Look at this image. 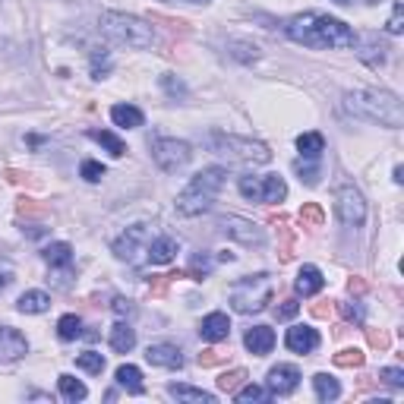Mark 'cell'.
<instances>
[{
	"label": "cell",
	"instance_id": "obj_1",
	"mask_svg": "<svg viewBox=\"0 0 404 404\" xmlns=\"http://www.w3.org/2000/svg\"><path fill=\"white\" fill-rule=\"evenodd\" d=\"M285 32L291 42L303 48H319V51H338V48H354L357 35L347 23L328 16V13H297L285 23Z\"/></svg>",
	"mask_w": 404,
	"mask_h": 404
},
{
	"label": "cell",
	"instance_id": "obj_2",
	"mask_svg": "<svg viewBox=\"0 0 404 404\" xmlns=\"http://www.w3.org/2000/svg\"><path fill=\"white\" fill-rule=\"evenodd\" d=\"M345 107L351 114L363 120H373V124H382L388 130H398L404 124V107L398 95L386 89H357V92H347L345 95Z\"/></svg>",
	"mask_w": 404,
	"mask_h": 404
},
{
	"label": "cell",
	"instance_id": "obj_3",
	"mask_svg": "<svg viewBox=\"0 0 404 404\" xmlns=\"http://www.w3.org/2000/svg\"><path fill=\"white\" fill-rule=\"evenodd\" d=\"M225 180H227L225 167H218V165L202 167L196 177H193L190 184L180 190L177 202H174V206H177V212L184 215V218H193V215L208 212V208H212V202H215V196H218L221 186H225Z\"/></svg>",
	"mask_w": 404,
	"mask_h": 404
},
{
	"label": "cell",
	"instance_id": "obj_4",
	"mask_svg": "<svg viewBox=\"0 0 404 404\" xmlns=\"http://www.w3.org/2000/svg\"><path fill=\"white\" fill-rule=\"evenodd\" d=\"M98 25H101V32H105L111 42L126 44V48L145 51V48H152V44H155V29L145 23V19L130 16V13L105 10V13H101V19H98Z\"/></svg>",
	"mask_w": 404,
	"mask_h": 404
},
{
	"label": "cell",
	"instance_id": "obj_5",
	"mask_svg": "<svg viewBox=\"0 0 404 404\" xmlns=\"http://www.w3.org/2000/svg\"><path fill=\"white\" fill-rule=\"evenodd\" d=\"M272 278L268 275H253V278H244L231 287V307L237 313H262V309L272 303Z\"/></svg>",
	"mask_w": 404,
	"mask_h": 404
},
{
	"label": "cell",
	"instance_id": "obj_6",
	"mask_svg": "<svg viewBox=\"0 0 404 404\" xmlns=\"http://www.w3.org/2000/svg\"><path fill=\"white\" fill-rule=\"evenodd\" d=\"M208 145L218 155H225L227 161H240V165H266V161H272L268 145L253 143V139L227 136V133H215V136L208 139Z\"/></svg>",
	"mask_w": 404,
	"mask_h": 404
},
{
	"label": "cell",
	"instance_id": "obj_7",
	"mask_svg": "<svg viewBox=\"0 0 404 404\" xmlns=\"http://www.w3.org/2000/svg\"><path fill=\"white\" fill-rule=\"evenodd\" d=\"M149 244H152V227L136 221V225H130L114 240V253H117V259L130 262V266H139V262L145 259V253H149Z\"/></svg>",
	"mask_w": 404,
	"mask_h": 404
},
{
	"label": "cell",
	"instance_id": "obj_8",
	"mask_svg": "<svg viewBox=\"0 0 404 404\" xmlns=\"http://www.w3.org/2000/svg\"><path fill=\"white\" fill-rule=\"evenodd\" d=\"M237 186H240V196L253 199V202H281L287 196V184L278 174H266V177L246 174V177H240Z\"/></svg>",
	"mask_w": 404,
	"mask_h": 404
},
{
	"label": "cell",
	"instance_id": "obj_9",
	"mask_svg": "<svg viewBox=\"0 0 404 404\" xmlns=\"http://www.w3.org/2000/svg\"><path fill=\"white\" fill-rule=\"evenodd\" d=\"M152 158L161 171L174 174V171H180V167H186V161L193 158V149H190V143H184V139H155Z\"/></svg>",
	"mask_w": 404,
	"mask_h": 404
},
{
	"label": "cell",
	"instance_id": "obj_10",
	"mask_svg": "<svg viewBox=\"0 0 404 404\" xmlns=\"http://www.w3.org/2000/svg\"><path fill=\"white\" fill-rule=\"evenodd\" d=\"M335 208H338L341 225L347 227H360L367 221V202H363V193L357 186H341L335 193Z\"/></svg>",
	"mask_w": 404,
	"mask_h": 404
},
{
	"label": "cell",
	"instance_id": "obj_11",
	"mask_svg": "<svg viewBox=\"0 0 404 404\" xmlns=\"http://www.w3.org/2000/svg\"><path fill=\"white\" fill-rule=\"evenodd\" d=\"M221 231L227 234V237H234V240H240V244H266V231H262L259 225H253L250 218H240V215H225L221 218Z\"/></svg>",
	"mask_w": 404,
	"mask_h": 404
},
{
	"label": "cell",
	"instance_id": "obj_12",
	"mask_svg": "<svg viewBox=\"0 0 404 404\" xmlns=\"http://www.w3.org/2000/svg\"><path fill=\"white\" fill-rule=\"evenodd\" d=\"M297 386H300V369L291 367V363H278L266 376V388L272 395H291Z\"/></svg>",
	"mask_w": 404,
	"mask_h": 404
},
{
	"label": "cell",
	"instance_id": "obj_13",
	"mask_svg": "<svg viewBox=\"0 0 404 404\" xmlns=\"http://www.w3.org/2000/svg\"><path fill=\"white\" fill-rule=\"evenodd\" d=\"M29 354V341L19 328H10V326H0V363H13L19 357Z\"/></svg>",
	"mask_w": 404,
	"mask_h": 404
},
{
	"label": "cell",
	"instance_id": "obj_14",
	"mask_svg": "<svg viewBox=\"0 0 404 404\" xmlns=\"http://www.w3.org/2000/svg\"><path fill=\"white\" fill-rule=\"evenodd\" d=\"M145 360H149L152 367H165V369H180V367H184V354H180V347L177 345H167V341L149 345Z\"/></svg>",
	"mask_w": 404,
	"mask_h": 404
},
{
	"label": "cell",
	"instance_id": "obj_15",
	"mask_svg": "<svg viewBox=\"0 0 404 404\" xmlns=\"http://www.w3.org/2000/svg\"><path fill=\"white\" fill-rule=\"evenodd\" d=\"M285 345H287V351H294V354H313L316 347H319V335L309 326H294V328H287Z\"/></svg>",
	"mask_w": 404,
	"mask_h": 404
},
{
	"label": "cell",
	"instance_id": "obj_16",
	"mask_svg": "<svg viewBox=\"0 0 404 404\" xmlns=\"http://www.w3.org/2000/svg\"><path fill=\"white\" fill-rule=\"evenodd\" d=\"M199 335H202V341L218 345V341H225L227 335H231V319H227L225 313H208L206 319L199 322Z\"/></svg>",
	"mask_w": 404,
	"mask_h": 404
},
{
	"label": "cell",
	"instance_id": "obj_17",
	"mask_svg": "<svg viewBox=\"0 0 404 404\" xmlns=\"http://www.w3.org/2000/svg\"><path fill=\"white\" fill-rule=\"evenodd\" d=\"M244 345H246V351H250V354L266 357L275 347V332L268 326H253L250 332L244 335Z\"/></svg>",
	"mask_w": 404,
	"mask_h": 404
},
{
	"label": "cell",
	"instance_id": "obj_18",
	"mask_svg": "<svg viewBox=\"0 0 404 404\" xmlns=\"http://www.w3.org/2000/svg\"><path fill=\"white\" fill-rule=\"evenodd\" d=\"M177 240L174 237H152V244H149V253H145V259L152 262V266H167V262L177 256Z\"/></svg>",
	"mask_w": 404,
	"mask_h": 404
},
{
	"label": "cell",
	"instance_id": "obj_19",
	"mask_svg": "<svg viewBox=\"0 0 404 404\" xmlns=\"http://www.w3.org/2000/svg\"><path fill=\"white\" fill-rule=\"evenodd\" d=\"M294 287H297V294H303V297H313V294H319L326 287V278H322V272L316 266H303Z\"/></svg>",
	"mask_w": 404,
	"mask_h": 404
},
{
	"label": "cell",
	"instance_id": "obj_20",
	"mask_svg": "<svg viewBox=\"0 0 404 404\" xmlns=\"http://www.w3.org/2000/svg\"><path fill=\"white\" fill-rule=\"evenodd\" d=\"M114 379H117V386L124 388V392H130V395H143V392H145V386H143V369L133 367V363H124V367H117Z\"/></svg>",
	"mask_w": 404,
	"mask_h": 404
},
{
	"label": "cell",
	"instance_id": "obj_21",
	"mask_svg": "<svg viewBox=\"0 0 404 404\" xmlns=\"http://www.w3.org/2000/svg\"><path fill=\"white\" fill-rule=\"evenodd\" d=\"M167 395L177 401H190V404H215V395L206 392V388H193V386H184V382H174V386H167Z\"/></svg>",
	"mask_w": 404,
	"mask_h": 404
},
{
	"label": "cell",
	"instance_id": "obj_22",
	"mask_svg": "<svg viewBox=\"0 0 404 404\" xmlns=\"http://www.w3.org/2000/svg\"><path fill=\"white\" fill-rule=\"evenodd\" d=\"M111 120L117 126H124V130H136V126H143V111L133 105H114L111 107Z\"/></svg>",
	"mask_w": 404,
	"mask_h": 404
},
{
	"label": "cell",
	"instance_id": "obj_23",
	"mask_svg": "<svg viewBox=\"0 0 404 404\" xmlns=\"http://www.w3.org/2000/svg\"><path fill=\"white\" fill-rule=\"evenodd\" d=\"M111 347L117 354H130L133 347H136V332H133L126 322H117V326L111 328Z\"/></svg>",
	"mask_w": 404,
	"mask_h": 404
},
{
	"label": "cell",
	"instance_id": "obj_24",
	"mask_svg": "<svg viewBox=\"0 0 404 404\" xmlns=\"http://www.w3.org/2000/svg\"><path fill=\"white\" fill-rule=\"evenodd\" d=\"M19 313H29V316H38L44 313V309H51V297L44 291H25L23 297H19Z\"/></svg>",
	"mask_w": 404,
	"mask_h": 404
},
{
	"label": "cell",
	"instance_id": "obj_25",
	"mask_svg": "<svg viewBox=\"0 0 404 404\" xmlns=\"http://www.w3.org/2000/svg\"><path fill=\"white\" fill-rule=\"evenodd\" d=\"M313 388H316V398H319V401H335L341 395L338 379L328 376V373H316L313 376Z\"/></svg>",
	"mask_w": 404,
	"mask_h": 404
},
{
	"label": "cell",
	"instance_id": "obj_26",
	"mask_svg": "<svg viewBox=\"0 0 404 404\" xmlns=\"http://www.w3.org/2000/svg\"><path fill=\"white\" fill-rule=\"evenodd\" d=\"M297 149L303 158L319 161V155L326 152V139H322V133H303V136H297Z\"/></svg>",
	"mask_w": 404,
	"mask_h": 404
},
{
	"label": "cell",
	"instance_id": "obj_27",
	"mask_svg": "<svg viewBox=\"0 0 404 404\" xmlns=\"http://www.w3.org/2000/svg\"><path fill=\"white\" fill-rule=\"evenodd\" d=\"M57 386H60V395H64L66 401H85V395H89V388H85L83 382H79L76 376H70V373L60 376Z\"/></svg>",
	"mask_w": 404,
	"mask_h": 404
},
{
	"label": "cell",
	"instance_id": "obj_28",
	"mask_svg": "<svg viewBox=\"0 0 404 404\" xmlns=\"http://www.w3.org/2000/svg\"><path fill=\"white\" fill-rule=\"evenodd\" d=\"M44 262H48L51 268H64V266H70L73 262V246L70 244H51V246H44Z\"/></svg>",
	"mask_w": 404,
	"mask_h": 404
},
{
	"label": "cell",
	"instance_id": "obj_29",
	"mask_svg": "<svg viewBox=\"0 0 404 404\" xmlns=\"http://www.w3.org/2000/svg\"><path fill=\"white\" fill-rule=\"evenodd\" d=\"M89 139H95L98 145H105V149L111 152L114 158H120V155L126 152L124 139H117V136H114V133H107V130H89Z\"/></svg>",
	"mask_w": 404,
	"mask_h": 404
},
{
	"label": "cell",
	"instance_id": "obj_30",
	"mask_svg": "<svg viewBox=\"0 0 404 404\" xmlns=\"http://www.w3.org/2000/svg\"><path fill=\"white\" fill-rule=\"evenodd\" d=\"M57 335L64 341H73V338H79L83 335V319H79L76 313H66V316H60V322H57Z\"/></svg>",
	"mask_w": 404,
	"mask_h": 404
},
{
	"label": "cell",
	"instance_id": "obj_31",
	"mask_svg": "<svg viewBox=\"0 0 404 404\" xmlns=\"http://www.w3.org/2000/svg\"><path fill=\"white\" fill-rule=\"evenodd\" d=\"M234 398H237L240 404H250V401L266 404V401H272V392H268V388H262V386H244V388H237V392H234Z\"/></svg>",
	"mask_w": 404,
	"mask_h": 404
},
{
	"label": "cell",
	"instance_id": "obj_32",
	"mask_svg": "<svg viewBox=\"0 0 404 404\" xmlns=\"http://www.w3.org/2000/svg\"><path fill=\"white\" fill-rule=\"evenodd\" d=\"M300 221H303V227H322L326 225V212H322L319 202H303Z\"/></svg>",
	"mask_w": 404,
	"mask_h": 404
},
{
	"label": "cell",
	"instance_id": "obj_33",
	"mask_svg": "<svg viewBox=\"0 0 404 404\" xmlns=\"http://www.w3.org/2000/svg\"><path fill=\"white\" fill-rule=\"evenodd\" d=\"M272 225L278 227V234H281V262H287L294 256V237H291V227H287V221L285 218H272Z\"/></svg>",
	"mask_w": 404,
	"mask_h": 404
},
{
	"label": "cell",
	"instance_id": "obj_34",
	"mask_svg": "<svg viewBox=\"0 0 404 404\" xmlns=\"http://www.w3.org/2000/svg\"><path fill=\"white\" fill-rule=\"evenodd\" d=\"M363 351L360 347H345V351H338L335 354V367H345V369H357V367H363Z\"/></svg>",
	"mask_w": 404,
	"mask_h": 404
},
{
	"label": "cell",
	"instance_id": "obj_35",
	"mask_svg": "<svg viewBox=\"0 0 404 404\" xmlns=\"http://www.w3.org/2000/svg\"><path fill=\"white\" fill-rule=\"evenodd\" d=\"M244 379H246V369H231V373H221L218 376V388H221V392H227V395H234L240 386H244Z\"/></svg>",
	"mask_w": 404,
	"mask_h": 404
},
{
	"label": "cell",
	"instance_id": "obj_36",
	"mask_svg": "<svg viewBox=\"0 0 404 404\" xmlns=\"http://www.w3.org/2000/svg\"><path fill=\"white\" fill-rule=\"evenodd\" d=\"M76 367L85 369V373H101V369H105V357L98 351H85V354L76 357Z\"/></svg>",
	"mask_w": 404,
	"mask_h": 404
},
{
	"label": "cell",
	"instance_id": "obj_37",
	"mask_svg": "<svg viewBox=\"0 0 404 404\" xmlns=\"http://www.w3.org/2000/svg\"><path fill=\"white\" fill-rule=\"evenodd\" d=\"M208 272H212V259H208L206 253L193 256V262H190V268H186V275H190L193 281H202V278H206Z\"/></svg>",
	"mask_w": 404,
	"mask_h": 404
},
{
	"label": "cell",
	"instance_id": "obj_38",
	"mask_svg": "<svg viewBox=\"0 0 404 404\" xmlns=\"http://www.w3.org/2000/svg\"><path fill=\"white\" fill-rule=\"evenodd\" d=\"M367 341L376 351H388V347H392V338H388L386 328H367Z\"/></svg>",
	"mask_w": 404,
	"mask_h": 404
},
{
	"label": "cell",
	"instance_id": "obj_39",
	"mask_svg": "<svg viewBox=\"0 0 404 404\" xmlns=\"http://www.w3.org/2000/svg\"><path fill=\"white\" fill-rule=\"evenodd\" d=\"M107 66H111V60H107V51L105 48H95V54H92V76L101 79L107 73Z\"/></svg>",
	"mask_w": 404,
	"mask_h": 404
},
{
	"label": "cell",
	"instance_id": "obj_40",
	"mask_svg": "<svg viewBox=\"0 0 404 404\" xmlns=\"http://www.w3.org/2000/svg\"><path fill=\"white\" fill-rule=\"evenodd\" d=\"M338 313L341 316H345V319L347 322H357V326H363V307H360V303H338Z\"/></svg>",
	"mask_w": 404,
	"mask_h": 404
},
{
	"label": "cell",
	"instance_id": "obj_41",
	"mask_svg": "<svg viewBox=\"0 0 404 404\" xmlns=\"http://www.w3.org/2000/svg\"><path fill=\"white\" fill-rule=\"evenodd\" d=\"M379 379H386L388 386L401 388V386H404V369H398V367H386V369H379Z\"/></svg>",
	"mask_w": 404,
	"mask_h": 404
},
{
	"label": "cell",
	"instance_id": "obj_42",
	"mask_svg": "<svg viewBox=\"0 0 404 404\" xmlns=\"http://www.w3.org/2000/svg\"><path fill=\"white\" fill-rule=\"evenodd\" d=\"M83 177L98 184V180L105 177V165H98V161H83Z\"/></svg>",
	"mask_w": 404,
	"mask_h": 404
},
{
	"label": "cell",
	"instance_id": "obj_43",
	"mask_svg": "<svg viewBox=\"0 0 404 404\" xmlns=\"http://www.w3.org/2000/svg\"><path fill=\"white\" fill-rule=\"evenodd\" d=\"M388 35H398V32L404 29V6L401 4H395V10H392V19H388Z\"/></svg>",
	"mask_w": 404,
	"mask_h": 404
},
{
	"label": "cell",
	"instance_id": "obj_44",
	"mask_svg": "<svg viewBox=\"0 0 404 404\" xmlns=\"http://www.w3.org/2000/svg\"><path fill=\"white\" fill-rule=\"evenodd\" d=\"M297 313H300V303L294 300V297H291V300H285L278 309H275V316H278V319H294Z\"/></svg>",
	"mask_w": 404,
	"mask_h": 404
},
{
	"label": "cell",
	"instance_id": "obj_45",
	"mask_svg": "<svg viewBox=\"0 0 404 404\" xmlns=\"http://www.w3.org/2000/svg\"><path fill=\"white\" fill-rule=\"evenodd\" d=\"M218 363H225V354L221 351H212V347H208V351L199 354V367H218Z\"/></svg>",
	"mask_w": 404,
	"mask_h": 404
},
{
	"label": "cell",
	"instance_id": "obj_46",
	"mask_svg": "<svg viewBox=\"0 0 404 404\" xmlns=\"http://www.w3.org/2000/svg\"><path fill=\"white\" fill-rule=\"evenodd\" d=\"M16 208H19V215H38V212H44L42 206H35V199H25V196L19 199V206H16Z\"/></svg>",
	"mask_w": 404,
	"mask_h": 404
},
{
	"label": "cell",
	"instance_id": "obj_47",
	"mask_svg": "<svg viewBox=\"0 0 404 404\" xmlns=\"http://www.w3.org/2000/svg\"><path fill=\"white\" fill-rule=\"evenodd\" d=\"M111 309H114V313H117V316H130V313H133V303L126 300V297H114Z\"/></svg>",
	"mask_w": 404,
	"mask_h": 404
},
{
	"label": "cell",
	"instance_id": "obj_48",
	"mask_svg": "<svg viewBox=\"0 0 404 404\" xmlns=\"http://www.w3.org/2000/svg\"><path fill=\"white\" fill-rule=\"evenodd\" d=\"M167 285H171V275H155V281H152V294L158 297V294H165L167 291Z\"/></svg>",
	"mask_w": 404,
	"mask_h": 404
},
{
	"label": "cell",
	"instance_id": "obj_49",
	"mask_svg": "<svg viewBox=\"0 0 404 404\" xmlns=\"http://www.w3.org/2000/svg\"><path fill=\"white\" fill-rule=\"evenodd\" d=\"M161 83H165V89L167 92H171V95H184V83H174V76H165V79H161Z\"/></svg>",
	"mask_w": 404,
	"mask_h": 404
},
{
	"label": "cell",
	"instance_id": "obj_50",
	"mask_svg": "<svg viewBox=\"0 0 404 404\" xmlns=\"http://www.w3.org/2000/svg\"><path fill=\"white\" fill-rule=\"evenodd\" d=\"M328 313H332V303H328V300H322V303H316V307H313L316 319H328Z\"/></svg>",
	"mask_w": 404,
	"mask_h": 404
},
{
	"label": "cell",
	"instance_id": "obj_51",
	"mask_svg": "<svg viewBox=\"0 0 404 404\" xmlns=\"http://www.w3.org/2000/svg\"><path fill=\"white\" fill-rule=\"evenodd\" d=\"M347 291H351V294H363V291H367V281L354 275V278H347Z\"/></svg>",
	"mask_w": 404,
	"mask_h": 404
},
{
	"label": "cell",
	"instance_id": "obj_52",
	"mask_svg": "<svg viewBox=\"0 0 404 404\" xmlns=\"http://www.w3.org/2000/svg\"><path fill=\"white\" fill-rule=\"evenodd\" d=\"M6 177H10L13 184H29V174H19V171H6Z\"/></svg>",
	"mask_w": 404,
	"mask_h": 404
},
{
	"label": "cell",
	"instance_id": "obj_53",
	"mask_svg": "<svg viewBox=\"0 0 404 404\" xmlns=\"http://www.w3.org/2000/svg\"><path fill=\"white\" fill-rule=\"evenodd\" d=\"M13 281V275H10V268H0V291H4L6 285Z\"/></svg>",
	"mask_w": 404,
	"mask_h": 404
},
{
	"label": "cell",
	"instance_id": "obj_54",
	"mask_svg": "<svg viewBox=\"0 0 404 404\" xmlns=\"http://www.w3.org/2000/svg\"><path fill=\"white\" fill-rule=\"evenodd\" d=\"M193 4H208V0H193Z\"/></svg>",
	"mask_w": 404,
	"mask_h": 404
},
{
	"label": "cell",
	"instance_id": "obj_55",
	"mask_svg": "<svg viewBox=\"0 0 404 404\" xmlns=\"http://www.w3.org/2000/svg\"><path fill=\"white\" fill-rule=\"evenodd\" d=\"M338 4H351V0H338Z\"/></svg>",
	"mask_w": 404,
	"mask_h": 404
},
{
	"label": "cell",
	"instance_id": "obj_56",
	"mask_svg": "<svg viewBox=\"0 0 404 404\" xmlns=\"http://www.w3.org/2000/svg\"><path fill=\"white\" fill-rule=\"evenodd\" d=\"M369 4H379V0H369Z\"/></svg>",
	"mask_w": 404,
	"mask_h": 404
},
{
	"label": "cell",
	"instance_id": "obj_57",
	"mask_svg": "<svg viewBox=\"0 0 404 404\" xmlns=\"http://www.w3.org/2000/svg\"><path fill=\"white\" fill-rule=\"evenodd\" d=\"M165 4H171V0H165Z\"/></svg>",
	"mask_w": 404,
	"mask_h": 404
}]
</instances>
